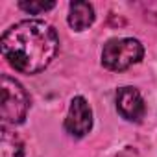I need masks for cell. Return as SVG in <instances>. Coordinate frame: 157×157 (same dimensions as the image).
I'll return each mask as SVG.
<instances>
[{"label":"cell","instance_id":"obj_1","mask_svg":"<svg viewBox=\"0 0 157 157\" xmlns=\"http://www.w3.org/2000/svg\"><path fill=\"white\" fill-rule=\"evenodd\" d=\"M6 61L22 74L44 70L59 52V35L44 21L28 19L10 26L0 41Z\"/></svg>","mask_w":157,"mask_h":157},{"label":"cell","instance_id":"obj_2","mask_svg":"<svg viewBox=\"0 0 157 157\" xmlns=\"http://www.w3.org/2000/svg\"><path fill=\"white\" fill-rule=\"evenodd\" d=\"M144 56V46L139 39L133 37H115L104 44L102 50V65L107 70L120 72L139 63Z\"/></svg>","mask_w":157,"mask_h":157},{"label":"cell","instance_id":"obj_3","mask_svg":"<svg viewBox=\"0 0 157 157\" xmlns=\"http://www.w3.org/2000/svg\"><path fill=\"white\" fill-rule=\"evenodd\" d=\"M30 109V96L15 78L2 76V126L22 124Z\"/></svg>","mask_w":157,"mask_h":157},{"label":"cell","instance_id":"obj_4","mask_svg":"<svg viewBox=\"0 0 157 157\" xmlns=\"http://www.w3.org/2000/svg\"><path fill=\"white\" fill-rule=\"evenodd\" d=\"M93 129V109L83 96H74L68 105V113L65 118V131L74 137L82 139Z\"/></svg>","mask_w":157,"mask_h":157},{"label":"cell","instance_id":"obj_5","mask_svg":"<svg viewBox=\"0 0 157 157\" xmlns=\"http://www.w3.org/2000/svg\"><path fill=\"white\" fill-rule=\"evenodd\" d=\"M117 111L128 122H140L146 115V104L139 89L135 87H120L117 91Z\"/></svg>","mask_w":157,"mask_h":157},{"label":"cell","instance_id":"obj_6","mask_svg":"<svg viewBox=\"0 0 157 157\" xmlns=\"http://www.w3.org/2000/svg\"><path fill=\"white\" fill-rule=\"evenodd\" d=\"M96 15H94V8L89 2H70L68 4V15H67V22L74 32H83L89 26H93Z\"/></svg>","mask_w":157,"mask_h":157},{"label":"cell","instance_id":"obj_7","mask_svg":"<svg viewBox=\"0 0 157 157\" xmlns=\"http://www.w3.org/2000/svg\"><path fill=\"white\" fill-rule=\"evenodd\" d=\"M0 157H24V142L22 139L2 126V135H0Z\"/></svg>","mask_w":157,"mask_h":157},{"label":"cell","instance_id":"obj_8","mask_svg":"<svg viewBox=\"0 0 157 157\" xmlns=\"http://www.w3.org/2000/svg\"><path fill=\"white\" fill-rule=\"evenodd\" d=\"M19 8L30 15H41L44 11H50L56 8V2H43V0H30V2H26V0H22V2H19Z\"/></svg>","mask_w":157,"mask_h":157}]
</instances>
